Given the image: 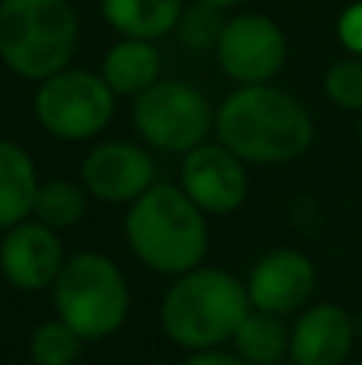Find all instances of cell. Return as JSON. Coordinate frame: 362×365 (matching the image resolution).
<instances>
[{"instance_id":"cell-1","label":"cell","mask_w":362,"mask_h":365,"mask_svg":"<svg viewBox=\"0 0 362 365\" xmlns=\"http://www.w3.org/2000/svg\"><path fill=\"white\" fill-rule=\"evenodd\" d=\"M215 135L244 164H289L314 141L308 106L273 83L237 87L215 109Z\"/></svg>"},{"instance_id":"cell-2","label":"cell","mask_w":362,"mask_h":365,"mask_svg":"<svg viewBox=\"0 0 362 365\" xmlns=\"http://www.w3.org/2000/svg\"><path fill=\"white\" fill-rule=\"evenodd\" d=\"M125 237L135 257L160 276H183L202 266L209 253L205 212L170 182H154L141 199L132 202Z\"/></svg>"},{"instance_id":"cell-3","label":"cell","mask_w":362,"mask_h":365,"mask_svg":"<svg viewBox=\"0 0 362 365\" xmlns=\"http://www.w3.org/2000/svg\"><path fill=\"white\" fill-rule=\"evenodd\" d=\"M250 311L254 304L247 285L215 266H196L177 276V282L167 289L160 324L177 346L199 353L234 340Z\"/></svg>"},{"instance_id":"cell-4","label":"cell","mask_w":362,"mask_h":365,"mask_svg":"<svg viewBox=\"0 0 362 365\" xmlns=\"http://www.w3.org/2000/svg\"><path fill=\"white\" fill-rule=\"evenodd\" d=\"M81 23L71 0H0V61L23 81L71 68Z\"/></svg>"},{"instance_id":"cell-5","label":"cell","mask_w":362,"mask_h":365,"mask_svg":"<svg viewBox=\"0 0 362 365\" xmlns=\"http://www.w3.org/2000/svg\"><path fill=\"white\" fill-rule=\"evenodd\" d=\"M55 308L83 343L106 340L128 317V282L122 269L103 253H77L64 259L55 285Z\"/></svg>"},{"instance_id":"cell-6","label":"cell","mask_w":362,"mask_h":365,"mask_svg":"<svg viewBox=\"0 0 362 365\" xmlns=\"http://www.w3.org/2000/svg\"><path fill=\"white\" fill-rule=\"evenodd\" d=\"M132 122L148 148L164 154H190L215 128L209 96L190 81L160 77L154 87L132 100Z\"/></svg>"},{"instance_id":"cell-7","label":"cell","mask_w":362,"mask_h":365,"mask_svg":"<svg viewBox=\"0 0 362 365\" xmlns=\"http://www.w3.org/2000/svg\"><path fill=\"white\" fill-rule=\"evenodd\" d=\"M115 100L103 74L87 68H64L38 83L32 109L36 119L58 141H90L113 122Z\"/></svg>"},{"instance_id":"cell-8","label":"cell","mask_w":362,"mask_h":365,"mask_svg":"<svg viewBox=\"0 0 362 365\" xmlns=\"http://www.w3.org/2000/svg\"><path fill=\"white\" fill-rule=\"evenodd\" d=\"M286 32L267 13H241L231 16L222 29L215 48V61L224 77L237 87L273 83V77L286 64Z\"/></svg>"},{"instance_id":"cell-9","label":"cell","mask_w":362,"mask_h":365,"mask_svg":"<svg viewBox=\"0 0 362 365\" xmlns=\"http://www.w3.org/2000/svg\"><path fill=\"white\" fill-rule=\"evenodd\" d=\"M247 167L222 141H202L183 154L180 189L202 208L205 215H231L247 199Z\"/></svg>"},{"instance_id":"cell-10","label":"cell","mask_w":362,"mask_h":365,"mask_svg":"<svg viewBox=\"0 0 362 365\" xmlns=\"http://www.w3.org/2000/svg\"><path fill=\"white\" fill-rule=\"evenodd\" d=\"M157 167L148 148L132 141H103L83 158L81 180L90 195L103 202H135L154 186Z\"/></svg>"},{"instance_id":"cell-11","label":"cell","mask_w":362,"mask_h":365,"mask_svg":"<svg viewBox=\"0 0 362 365\" xmlns=\"http://www.w3.org/2000/svg\"><path fill=\"white\" fill-rule=\"evenodd\" d=\"M64 266L58 231L42 221H19L0 240V276L19 292H42L55 285Z\"/></svg>"},{"instance_id":"cell-12","label":"cell","mask_w":362,"mask_h":365,"mask_svg":"<svg viewBox=\"0 0 362 365\" xmlns=\"http://www.w3.org/2000/svg\"><path fill=\"white\" fill-rule=\"evenodd\" d=\"M314 263L299 250H273L257 259L247 279V295L257 311L267 314H295L314 292Z\"/></svg>"},{"instance_id":"cell-13","label":"cell","mask_w":362,"mask_h":365,"mask_svg":"<svg viewBox=\"0 0 362 365\" xmlns=\"http://www.w3.org/2000/svg\"><path fill=\"white\" fill-rule=\"evenodd\" d=\"M356 340V324L340 304H314L292 327L289 356L295 365H343Z\"/></svg>"},{"instance_id":"cell-14","label":"cell","mask_w":362,"mask_h":365,"mask_svg":"<svg viewBox=\"0 0 362 365\" xmlns=\"http://www.w3.org/2000/svg\"><path fill=\"white\" fill-rule=\"evenodd\" d=\"M100 74L115 96L135 100L160 81V51L148 38H119L103 58Z\"/></svg>"},{"instance_id":"cell-15","label":"cell","mask_w":362,"mask_h":365,"mask_svg":"<svg viewBox=\"0 0 362 365\" xmlns=\"http://www.w3.org/2000/svg\"><path fill=\"white\" fill-rule=\"evenodd\" d=\"M183 0H100V13L122 38H157L170 36L183 16Z\"/></svg>"},{"instance_id":"cell-16","label":"cell","mask_w":362,"mask_h":365,"mask_svg":"<svg viewBox=\"0 0 362 365\" xmlns=\"http://www.w3.org/2000/svg\"><path fill=\"white\" fill-rule=\"evenodd\" d=\"M36 192L38 173L26 148L0 138V231H10L13 225L29 218Z\"/></svg>"},{"instance_id":"cell-17","label":"cell","mask_w":362,"mask_h":365,"mask_svg":"<svg viewBox=\"0 0 362 365\" xmlns=\"http://www.w3.org/2000/svg\"><path fill=\"white\" fill-rule=\"evenodd\" d=\"M289 346H292V330L286 327V321L279 314H267L257 308L234 334V349L247 365L282 362L289 356Z\"/></svg>"},{"instance_id":"cell-18","label":"cell","mask_w":362,"mask_h":365,"mask_svg":"<svg viewBox=\"0 0 362 365\" xmlns=\"http://www.w3.org/2000/svg\"><path fill=\"white\" fill-rule=\"evenodd\" d=\"M32 215H36V221L55 227V231L71 227L87 215V192L71 180H45L38 182Z\"/></svg>"},{"instance_id":"cell-19","label":"cell","mask_w":362,"mask_h":365,"mask_svg":"<svg viewBox=\"0 0 362 365\" xmlns=\"http://www.w3.org/2000/svg\"><path fill=\"white\" fill-rule=\"evenodd\" d=\"M228 19L222 16V6H212V4H192L183 6V16H180L177 29L173 36L180 38L186 51L192 55H202V51H215L218 48V38H222V29Z\"/></svg>"},{"instance_id":"cell-20","label":"cell","mask_w":362,"mask_h":365,"mask_svg":"<svg viewBox=\"0 0 362 365\" xmlns=\"http://www.w3.org/2000/svg\"><path fill=\"white\" fill-rule=\"evenodd\" d=\"M81 346L83 340L77 336V330L68 327L61 317L38 324L29 336V356L36 365H74Z\"/></svg>"},{"instance_id":"cell-21","label":"cell","mask_w":362,"mask_h":365,"mask_svg":"<svg viewBox=\"0 0 362 365\" xmlns=\"http://www.w3.org/2000/svg\"><path fill=\"white\" fill-rule=\"evenodd\" d=\"M324 96L346 113H362V58H340L324 74Z\"/></svg>"},{"instance_id":"cell-22","label":"cell","mask_w":362,"mask_h":365,"mask_svg":"<svg viewBox=\"0 0 362 365\" xmlns=\"http://www.w3.org/2000/svg\"><path fill=\"white\" fill-rule=\"evenodd\" d=\"M337 38L350 55L362 58V0L350 4L337 19Z\"/></svg>"},{"instance_id":"cell-23","label":"cell","mask_w":362,"mask_h":365,"mask_svg":"<svg viewBox=\"0 0 362 365\" xmlns=\"http://www.w3.org/2000/svg\"><path fill=\"white\" fill-rule=\"evenodd\" d=\"M183 365H247L237 353H224V349H199V353H192L190 359Z\"/></svg>"},{"instance_id":"cell-24","label":"cell","mask_w":362,"mask_h":365,"mask_svg":"<svg viewBox=\"0 0 362 365\" xmlns=\"http://www.w3.org/2000/svg\"><path fill=\"white\" fill-rule=\"evenodd\" d=\"M192 4H212V6H234V4H241V0H192Z\"/></svg>"},{"instance_id":"cell-25","label":"cell","mask_w":362,"mask_h":365,"mask_svg":"<svg viewBox=\"0 0 362 365\" xmlns=\"http://www.w3.org/2000/svg\"><path fill=\"white\" fill-rule=\"evenodd\" d=\"M359 141H362V125H359Z\"/></svg>"}]
</instances>
